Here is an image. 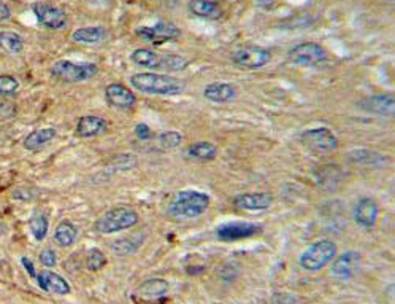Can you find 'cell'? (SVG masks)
<instances>
[{
	"label": "cell",
	"mask_w": 395,
	"mask_h": 304,
	"mask_svg": "<svg viewBox=\"0 0 395 304\" xmlns=\"http://www.w3.org/2000/svg\"><path fill=\"white\" fill-rule=\"evenodd\" d=\"M188 153L189 156H192V158H195L199 161H211L216 158L218 149H216V145H213L211 142H205V140H202V142L192 144L188 149Z\"/></svg>",
	"instance_id": "4316f807"
},
{
	"label": "cell",
	"mask_w": 395,
	"mask_h": 304,
	"mask_svg": "<svg viewBox=\"0 0 395 304\" xmlns=\"http://www.w3.org/2000/svg\"><path fill=\"white\" fill-rule=\"evenodd\" d=\"M105 263H107V258L102 251H98V248H91V251L87 252V260H86L87 269L98 271L105 266Z\"/></svg>",
	"instance_id": "1f68e13d"
},
{
	"label": "cell",
	"mask_w": 395,
	"mask_h": 304,
	"mask_svg": "<svg viewBox=\"0 0 395 304\" xmlns=\"http://www.w3.org/2000/svg\"><path fill=\"white\" fill-rule=\"evenodd\" d=\"M0 48L7 53H21L24 48V40L13 31H2L0 32Z\"/></svg>",
	"instance_id": "83f0119b"
},
{
	"label": "cell",
	"mask_w": 395,
	"mask_h": 304,
	"mask_svg": "<svg viewBox=\"0 0 395 304\" xmlns=\"http://www.w3.org/2000/svg\"><path fill=\"white\" fill-rule=\"evenodd\" d=\"M204 96L210 102H216V104H226V102L235 99V96H237V88L230 83L218 81V83H210L205 86Z\"/></svg>",
	"instance_id": "ac0fdd59"
},
{
	"label": "cell",
	"mask_w": 395,
	"mask_h": 304,
	"mask_svg": "<svg viewBox=\"0 0 395 304\" xmlns=\"http://www.w3.org/2000/svg\"><path fill=\"white\" fill-rule=\"evenodd\" d=\"M261 230L262 225L252 221H229L216 228V237L222 242H234L254 236Z\"/></svg>",
	"instance_id": "9c48e42d"
},
{
	"label": "cell",
	"mask_w": 395,
	"mask_h": 304,
	"mask_svg": "<svg viewBox=\"0 0 395 304\" xmlns=\"http://www.w3.org/2000/svg\"><path fill=\"white\" fill-rule=\"evenodd\" d=\"M139 223V214L129 205H116L107 210L100 219L96 221V231L100 235H113V233L129 230Z\"/></svg>",
	"instance_id": "3957f363"
},
{
	"label": "cell",
	"mask_w": 395,
	"mask_h": 304,
	"mask_svg": "<svg viewBox=\"0 0 395 304\" xmlns=\"http://www.w3.org/2000/svg\"><path fill=\"white\" fill-rule=\"evenodd\" d=\"M139 246H140V242L132 244V239H118V241H114L112 248L118 255H130L139 248Z\"/></svg>",
	"instance_id": "836d02e7"
},
{
	"label": "cell",
	"mask_w": 395,
	"mask_h": 304,
	"mask_svg": "<svg viewBox=\"0 0 395 304\" xmlns=\"http://www.w3.org/2000/svg\"><path fill=\"white\" fill-rule=\"evenodd\" d=\"M254 3H256L257 7H259V8H263V10H272V8H275V7H276L278 0H254Z\"/></svg>",
	"instance_id": "74e56055"
},
{
	"label": "cell",
	"mask_w": 395,
	"mask_h": 304,
	"mask_svg": "<svg viewBox=\"0 0 395 304\" xmlns=\"http://www.w3.org/2000/svg\"><path fill=\"white\" fill-rule=\"evenodd\" d=\"M378 204L371 198H362L354 208V221L365 230H371L378 219Z\"/></svg>",
	"instance_id": "9a60e30c"
},
{
	"label": "cell",
	"mask_w": 395,
	"mask_h": 304,
	"mask_svg": "<svg viewBox=\"0 0 395 304\" xmlns=\"http://www.w3.org/2000/svg\"><path fill=\"white\" fill-rule=\"evenodd\" d=\"M105 97L108 101V104L112 107L121 108V110H129L135 105L137 97L132 93L130 90H128V86H124L123 83H112L105 88Z\"/></svg>",
	"instance_id": "5bb4252c"
},
{
	"label": "cell",
	"mask_w": 395,
	"mask_h": 304,
	"mask_svg": "<svg viewBox=\"0 0 395 304\" xmlns=\"http://www.w3.org/2000/svg\"><path fill=\"white\" fill-rule=\"evenodd\" d=\"M349 160L353 162H358V164H365V166H375V167H381L386 166L391 162V158L383 153H378V151H371V150H354L349 153Z\"/></svg>",
	"instance_id": "7402d4cb"
},
{
	"label": "cell",
	"mask_w": 395,
	"mask_h": 304,
	"mask_svg": "<svg viewBox=\"0 0 395 304\" xmlns=\"http://www.w3.org/2000/svg\"><path fill=\"white\" fill-rule=\"evenodd\" d=\"M35 280L38 287L48 293H56V295H69L70 293L69 282L53 271H42L37 274Z\"/></svg>",
	"instance_id": "e0dca14e"
},
{
	"label": "cell",
	"mask_w": 395,
	"mask_h": 304,
	"mask_svg": "<svg viewBox=\"0 0 395 304\" xmlns=\"http://www.w3.org/2000/svg\"><path fill=\"white\" fill-rule=\"evenodd\" d=\"M359 107L362 110L373 113V115L380 117H394L395 113V99L392 94L383 93V94H373L365 97L359 102Z\"/></svg>",
	"instance_id": "7c38bea8"
},
{
	"label": "cell",
	"mask_w": 395,
	"mask_h": 304,
	"mask_svg": "<svg viewBox=\"0 0 395 304\" xmlns=\"http://www.w3.org/2000/svg\"><path fill=\"white\" fill-rule=\"evenodd\" d=\"M210 208V196L197 189H183L173 194L167 204V214L177 220H191L200 217Z\"/></svg>",
	"instance_id": "6da1fadb"
},
{
	"label": "cell",
	"mask_w": 395,
	"mask_h": 304,
	"mask_svg": "<svg viewBox=\"0 0 395 304\" xmlns=\"http://www.w3.org/2000/svg\"><path fill=\"white\" fill-rule=\"evenodd\" d=\"M362 264V258L359 252L346 251L342 255H335V258L331 262V268H328V274L331 278L337 280H348L354 278Z\"/></svg>",
	"instance_id": "52a82bcc"
},
{
	"label": "cell",
	"mask_w": 395,
	"mask_h": 304,
	"mask_svg": "<svg viewBox=\"0 0 395 304\" xmlns=\"http://www.w3.org/2000/svg\"><path fill=\"white\" fill-rule=\"evenodd\" d=\"M54 137H56V129L54 128L37 129V131H32L24 139V149L29 150V151L40 150L42 146H45L46 144L51 142Z\"/></svg>",
	"instance_id": "603a6c76"
},
{
	"label": "cell",
	"mask_w": 395,
	"mask_h": 304,
	"mask_svg": "<svg viewBox=\"0 0 395 304\" xmlns=\"http://www.w3.org/2000/svg\"><path fill=\"white\" fill-rule=\"evenodd\" d=\"M135 34L140 37L141 40L151 42V43H164L168 40H175L181 35V31L173 23H157L152 27L143 26L135 31Z\"/></svg>",
	"instance_id": "8fae6325"
},
{
	"label": "cell",
	"mask_w": 395,
	"mask_h": 304,
	"mask_svg": "<svg viewBox=\"0 0 395 304\" xmlns=\"http://www.w3.org/2000/svg\"><path fill=\"white\" fill-rule=\"evenodd\" d=\"M272 59V53L263 47L257 45H246L238 48L237 51L234 53L232 61L240 67L245 69H261L263 66H267Z\"/></svg>",
	"instance_id": "ba28073f"
},
{
	"label": "cell",
	"mask_w": 395,
	"mask_h": 304,
	"mask_svg": "<svg viewBox=\"0 0 395 304\" xmlns=\"http://www.w3.org/2000/svg\"><path fill=\"white\" fill-rule=\"evenodd\" d=\"M130 59L137 66L146 69H159V62H161V56L148 48H137L135 51H132Z\"/></svg>",
	"instance_id": "484cf974"
},
{
	"label": "cell",
	"mask_w": 395,
	"mask_h": 304,
	"mask_svg": "<svg viewBox=\"0 0 395 304\" xmlns=\"http://www.w3.org/2000/svg\"><path fill=\"white\" fill-rule=\"evenodd\" d=\"M304 144L310 146L311 150L321 151V153H331L337 150L338 140L328 128H313L301 134Z\"/></svg>",
	"instance_id": "30bf717a"
},
{
	"label": "cell",
	"mask_w": 395,
	"mask_h": 304,
	"mask_svg": "<svg viewBox=\"0 0 395 304\" xmlns=\"http://www.w3.org/2000/svg\"><path fill=\"white\" fill-rule=\"evenodd\" d=\"M107 37V31L102 26H91V27H81L76 29L72 34V39L78 43H86V45H92V43L102 42Z\"/></svg>",
	"instance_id": "cb8c5ba5"
},
{
	"label": "cell",
	"mask_w": 395,
	"mask_h": 304,
	"mask_svg": "<svg viewBox=\"0 0 395 304\" xmlns=\"http://www.w3.org/2000/svg\"><path fill=\"white\" fill-rule=\"evenodd\" d=\"M189 61L179 54H166V56H161V62H159V69L162 70H170V72H181L188 67Z\"/></svg>",
	"instance_id": "f1b7e54d"
},
{
	"label": "cell",
	"mask_w": 395,
	"mask_h": 304,
	"mask_svg": "<svg viewBox=\"0 0 395 304\" xmlns=\"http://www.w3.org/2000/svg\"><path fill=\"white\" fill-rule=\"evenodd\" d=\"M227 2H229V0H227Z\"/></svg>",
	"instance_id": "ab89813d"
},
{
	"label": "cell",
	"mask_w": 395,
	"mask_h": 304,
	"mask_svg": "<svg viewBox=\"0 0 395 304\" xmlns=\"http://www.w3.org/2000/svg\"><path fill=\"white\" fill-rule=\"evenodd\" d=\"M98 72L96 64L91 62H72V61H58L53 64L51 75L54 77L67 81V83H80L94 77Z\"/></svg>",
	"instance_id": "5b68a950"
},
{
	"label": "cell",
	"mask_w": 395,
	"mask_h": 304,
	"mask_svg": "<svg viewBox=\"0 0 395 304\" xmlns=\"http://www.w3.org/2000/svg\"><path fill=\"white\" fill-rule=\"evenodd\" d=\"M168 292V282L166 279H150L137 289V295L145 301H156L166 296Z\"/></svg>",
	"instance_id": "44dd1931"
},
{
	"label": "cell",
	"mask_w": 395,
	"mask_h": 304,
	"mask_svg": "<svg viewBox=\"0 0 395 304\" xmlns=\"http://www.w3.org/2000/svg\"><path fill=\"white\" fill-rule=\"evenodd\" d=\"M34 13L37 16L38 23L48 27V29H62L67 23V15L64 10L49 3H35Z\"/></svg>",
	"instance_id": "4fadbf2b"
},
{
	"label": "cell",
	"mask_w": 395,
	"mask_h": 304,
	"mask_svg": "<svg viewBox=\"0 0 395 304\" xmlns=\"http://www.w3.org/2000/svg\"><path fill=\"white\" fill-rule=\"evenodd\" d=\"M21 262H23V264H24V268L27 269V273H29L32 278H37V273H35V268H34V264H32V262L29 258H23L21 260Z\"/></svg>",
	"instance_id": "f35d334b"
},
{
	"label": "cell",
	"mask_w": 395,
	"mask_h": 304,
	"mask_svg": "<svg viewBox=\"0 0 395 304\" xmlns=\"http://www.w3.org/2000/svg\"><path fill=\"white\" fill-rule=\"evenodd\" d=\"M234 204L237 205L241 210H265L273 204V196L272 193L261 192V193H243L235 196Z\"/></svg>",
	"instance_id": "2e32d148"
},
{
	"label": "cell",
	"mask_w": 395,
	"mask_h": 304,
	"mask_svg": "<svg viewBox=\"0 0 395 304\" xmlns=\"http://www.w3.org/2000/svg\"><path fill=\"white\" fill-rule=\"evenodd\" d=\"M157 142L164 150H172V149H177V146L183 142V135L177 131H166V133L159 134Z\"/></svg>",
	"instance_id": "4dcf8cb0"
},
{
	"label": "cell",
	"mask_w": 395,
	"mask_h": 304,
	"mask_svg": "<svg viewBox=\"0 0 395 304\" xmlns=\"http://www.w3.org/2000/svg\"><path fill=\"white\" fill-rule=\"evenodd\" d=\"M188 8L192 15H195L197 18H204L210 21H216L222 18V8L219 7L216 2L213 0H189Z\"/></svg>",
	"instance_id": "ffe728a7"
},
{
	"label": "cell",
	"mask_w": 395,
	"mask_h": 304,
	"mask_svg": "<svg viewBox=\"0 0 395 304\" xmlns=\"http://www.w3.org/2000/svg\"><path fill=\"white\" fill-rule=\"evenodd\" d=\"M10 16H12V10H10L7 3L0 0V23H2V21L10 19Z\"/></svg>",
	"instance_id": "8d00e7d4"
},
{
	"label": "cell",
	"mask_w": 395,
	"mask_h": 304,
	"mask_svg": "<svg viewBox=\"0 0 395 304\" xmlns=\"http://www.w3.org/2000/svg\"><path fill=\"white\" fill-rule=\"evenodd\" d=\"M337 255V246L331 239H321L310 244L299 257V264L305 271L316 273L332 262Z\"/></svg>",
	"instance_id": "277c9868"
},
{
	"label": "cell",
	"mask_w": 395,
	"mask_h": 304,
	"mask_svg": "<svg viewBox=\"0 0 395 304\" xmlns=\"http://www.w3.org/2000/svg\"><path fill=\"white\" fill-rule=\"evenodd\" d=\"M108 126L107 119L96 115H85L78 119L76 124V135L78 137H94V135L102 134Z\"/></svg>",
	"instance_id": "d6986e66"
},
{
	"label": "cell",
	"mask_w": 395,
	"mask_h": 304,
	"mask_svg": "<svg viewBox=\"0 0 395 304\" xmlns=\"http://www.w3.org/2000/svg\"><path fill=\"white\" fill-rule=\"evenodd\" d=\"M130 85L140 93L152 96H175L184 90V83L175 77L162 74L141 72L130 77Z\"/></svg>",
	"instance_id": "7a4b0ae2"
},
{
	"label": "cell",
	"mask_w": 395,
	"mask_h": 304,
	"mask_svg": "<svg viewBox=\"0 0 395 304\" xmlns=\"http://www.w3.org/2000/svg\"><path fill=\"white\" fill-rule=\"evenodd\" d=\"M76 236H78L76 226L69 220L60 221L56 228V231H54V241H56L60 247L73 246V242L76 241Z\"/></svg>",
	"instance_id": "d4e9b609"
},
{
	"label": "cell",
	"mask_w": 395,
	"mask_h": 304,
	"mask_svg": "<svg viewBox=\"0 0 395 304\" xmlns=\"http://www.w3.org/2000/svg\"><path fill=\"white\" fill-rule=\"evenodd\" d=\"M326 59H327L326 48L315 42L300 43V45H295L292 50L289 51V61L300 67L317 66V64L324 62Z\"/></svg>",
	"instance_id": "8992f818"
},
{
	"label": "cell",
	"mask_w": 395,
	"mask_h": 304,
	"mask_svg": "<svg viewBox=\"0 0 395 304\" xmlns=\"http://www.w3.org/2000/svg\"><path fill=\"white\" fill-rule=\"evenodd\" d=\"M40 262L43 266H46V268H53V266H56V253L51 248H45V251H42L40 253Z\"/></svg>",
	"instance_id": "e575fe53"
},
{
	"label": "cell",
	"mask_w": 395,
	"mask_h": 304,
	"mask_svg": "<svg viewBox=\"0 0 395 304\" xmlns=\"http://www.w3.org/2000/svg\"><path fill=\"white\" fill-rule=\"evenodd\" d=\"M19 90V81L12 75H0V96H12Z\"/></svg>",
	"instance_id": "d6a6232c"
},
{
	"label": "cell",
	"mask_w": 395,
	"mask_h": 304,
	"mask_svg": "<svg viewBox=\"0 0 395 304\" xmlns=\"http://www.w3.org/2000/svg\"><path fill=\"white\" fill-rule=\"evenodd\" d=\"M29 228L37 241H43L48 235V219L43 214H34L29 220Z\"/></svg>",
	"instance_id": "f546056e"
},
{
	"label": "cell",
	"mask_w": 395,
	"mask_h": 304,
	"mask_svg": "<svg viewBox=\"0 0 395 304\" xmlns=\"http://www.w3.org/2000/svg\"><path fill=\"white\" fill-rule=\"evenodd\" d=\"M135 135L140 140H148V139H151L152 133H151V129L148 128V124L140 123V124H137V128H135Z\"/></svg>",
	"instance_id": "d590c367"
}]
</instances>
